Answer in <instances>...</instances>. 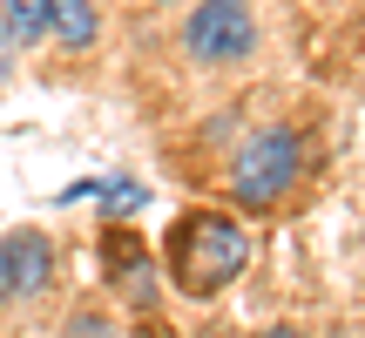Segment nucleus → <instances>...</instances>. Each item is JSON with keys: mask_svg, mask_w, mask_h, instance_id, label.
Listing matches in <instances>:
<instances>
[{"mask_svg": "<svg viewBox=\"0 0 365 338\" xmlns=\"http://www.w3.org/2000/svg\"><path fill=\"white\" fill-rule=\"evenodd\" d=\"M298 176H304V143H298V129H257V135L230 156L223 190H230V203L250 210V217H277V210L298 196Z\"/></svg>", "mask_w": 365, "mask_h": 338, "instance_id": "obj_2", "label": "nucleus"}, {"mask_svg": "<svg viewBox=\"0 0 365 338\" xmlns=\"http://www.w3.org/2000/svg\"><path fill=\"white\" fill-rule=\"evenodd\" d=\"M48 277H54V244L41 230H7L0 237V304L48 291Z\"/></svg>", "mask_w": 365, "mask_h": 338, "instance_id": "obj_4", "label": "nucleus"}, {"mask_svg": "<svg viewBox=\"0 0 365 338\" xmlns=\"http://www.w3.org/2000/svg\"><path fill=\"white\" fill-rule=\"evenodd\" d=\"M257 338H298V332H291V325H277V332H257Z\"/></svg>", "mask_w": 365, "mask_h": 338, "instance_id": "obj_10", "label": "nucleus"}, {"mask_svg": "<svg viewBox=\"0 0 365 338\" xmlns=\"http://www.w3.org/2000/svg\"><path fill=\"white\" fill-rule=\"evenodd\" d=\"M68 338H122V332H115V318H102V312H75Z\"/></svg>", "mask_w": 365, "mask_h": 338, "instance_id": "obj_8", "label": "nucleus"}, {"mask_svg": "<svg viewBox=\"0 0 365 338\" xmlns=\"http://www.w3.org/2000/svg\"><path fill=\"white\" fill-rule=\"evenodd\" d=\"M102 264H108V285H122L135 304H149V291H156V277H149V250L135 244L129 230H108L102 237Z\"/></svg>", "mask_w": 365, "mask_h": 338, "instance_id": "obj_5", "label": "nucleus"}, {"mask_svg": "<svg viewBox=\"0 0 365 338\" xmlns=\"http://www.w3.org/2000/svg\"><path fill=\"white\" fill-rule=\"evenodd\" d=\"M7 75H14V41H7V27H0V88H7Z\"/></svg>", "mask_w": 365, "mask_h": 338, "instance_id": "obj_9", "label": "nucleus"}, {"mask_svg": "<svg viewBox=\"0 0 365 338\" xmlns=\"http://www.w3.org/2000/svg\"><path fill=\"white\" fill-rule=\"evenodd\" d=\"M0 27H7L14 48L41 41V34H48V0H0Z\"/></svg>", "mask_w": 365, "mask_h": 338, "instance_id": "obj_7", "label": "nucleus"}, {"mask_svg": "<svg viewBox=\"0 0 365 338\" xmlns=\"http://www.w3.org/2000/svg\"><path fill=\"white\" fill-rule=\"evenodd\" d=\"M95 27H102V21H95L88 0H48V34L61 41L68 54H88L95 48Z\"/></svg>", "mask_w": 365, "mask_h": 338, "instance_id": "obj_6", "label": "nucleus"}, {"mask_svg": "<svg viewBox=\"0 0 365 338\" xmlns=\"http://www.w3.org/2000/svg\"><path fill=\"white\" fill-rule=\"evenodd\" d=\"M244 264H250V237L230 210H182L170 244H163V271L190 298H217Z\"/></svg>", "mask_w": 365, "mask_h": 338, "instance_id": "obj_1", "label": "nucleus"}, {"mask_svg": "<svg viewBox=\"0 0 365 338\" xmlns=\"http://www.w3.org/2000/svg\"><path fill=\"white\" fill-rule=\"evenodd\" d=\"M182 48L190 61L223 68V61H244L257 48V21H250V0H203V7L182 21Z\"/></svg>", "mask_w": 365, "mask_h": 338, "instance_id": "obj_3", "label": "nucleus"}]
</instances>
